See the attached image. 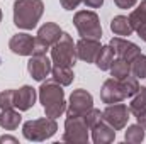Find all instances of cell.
<instances>
[{"label":"cell","instance_id":"16","mask_svg":"<svg viewBox=\"0 0 146 144\" xmlns=\"http://www.w3.org/2000/svg\"><path fill=\"white\" fill-rule=\"evenodd\" d=\"M129 22L133 26V31L138 32V36L146 42V0H143L138 9H134L129 15Z\"/></svg>","mask_w":146,"mask_h":144},{"label":"cell","instance_id":"25","mask_svg":"<svg viewBox=\"0 0 146 144\" xmlns=\"http://www.w3.org/2000/svg\"><path fill=\"white\" fill-rule=\"evenodd\" d=\"M124 139H126L127 143H133V144L141 143V141L145 139V127L139 126V124L129 126L127 131H126V134H124Z\"/></svg>","mask_w":146,"mask_h":144},{"label":"cell","instance_id":"29","mask_svg":"<svg viewBox=\"0 0 146 144\" xmlns=\"http://www.w3.org/2000/svg\"><path fill=\"white\" fill-rule=\"evenodd\" d=\"M60 2H61V5H63L65 10H73V9H76L83 0H60Z\"/></svg>","mask_w":146,"mask_h":144},{"label":"cell","instance_id":"34","mask_svg":"<svg viewBox=\"0 0 146 144\" xmlns=\"http://www.w3.org/2000/svg\"><path fill=\"white\" fill-rule=\"evenodd\" d=\"M0 22H2V10H0Z\"/></svg>","mask_w":146,"mask_h":144},{"label":"cell","instance_id":"18","mask_svg":"<svg viewBox=\"0 0 146 144\" xmlns=\"http://www.w3.org/2000/svg\"><path fill=\"white\" fill-rule=\"evenodd\" d=\"M22 120V115H21V110L17 112L15 107L12 108H3L2 114H0V126L5 129V131H15L19 127Z\"/></svg>","mask_w":146,"mask_h":144},{"label":"cell","instance_id":"33","mask_svg":"<svg viewBox=\"0 0 146 144\" xmlns=\"http://www.w3.org/2000/svg\"><path fill=\"white\" fill-rule=\"evenodd\" d=\"M136 119H138V124H139V126H143V127L146 129V112H143L141 115H138Z\"/></svg>","mask_w":146,"mask_h":144},{"label":"cell","instance_id":"28","mask_svg":"<svg viewBox=\"0 0 146 144\" xmlns=\"http://www.w3.org/2000/svg\"><path fill=\"white\" fill-rule=\"evenodd\" d=\"M14 92L15 90H3L0 93V108H12L14 107Z\"/></svg>","mask_w":146,"mask_h":144},{"label":"cell","instance_id":"26","mask_svg":"<svg viewBox=\"0 0 146 144\" xmlns=\"http://www.w3.org/2000/svg\"><path fill=\"white\" fill-rule=\"evenodd\" d=\"M131 73L139 80L146 78V56L145 54H139L138 58H134L131 61Z\"/></svg>","mask_w":146,"mask_h":144},{"label":"cell","instance_id":"8","mask_svg":"<svg viewBox=\"0 0 146 144\" xmlns=\"http://www.w3.org/2000/svg\"><path fill=\"white\" fill-rule=\"evenodd\" d=\"M92 107H94L92 95L87 90L78 88V90H73V93L70 95V102H68V107H66V114L70 117H83Z\"/></svg>","mask_w":146,"mask_h":144},{"label":"cell","instance_id":"23","mask_svg":"<svg viewBox=\"0 0 146 144\" xmlns=\"http://www.w3.org/2000/svg\"><path fill=\"white\" fill-rule=\"evenodd\" d=\"M114 49L110 48V46H102V49H100V53H99V56H97V61H95V65L102 70V71H107L110 70V65H112V61H114Z\"/></svg>","mask_w":146,"mask_h":144},{"label":"cell","instance_id":"14","mask_svg":"<svg viewBox=\"0 0 146 144\" xmlns=\"http://www.w3.org/2000/svg\"><path fill=\"white\" fill-rule=\"evenodd\" d=\"M100 98H102V102L107 104V105L122 102V100L126 98V95H124V90H122V87H121V81L115 80V78L106 80L104 85H102V88H100Z\"/></svg>","mask_w":146,"mask_h":144},{"label":"cell","instance_id":"22","mask_svg":"<svg viewBox=\"0 0 146 144\" xmlns=\"http://www.w3.org/2000/svg\"><path fill=\"white\" fill-rule=\"evenodd\" d=\"M110 75L115 80H122L124 76L131 75V63L126 61V59H122V58L114 59L112 65H110Z\"/></svg>","mask_w":146,"mask_h":144},{"label":"cell","instance_id":"11","mask_svg":"<svg viewBox=\"0 0 146 144\" xmlns=\"http://www.w3.org/2000/svg\"><path fill=\"white\" fill-rule=\"evenodd\" d=\"M100 49H102V46H100L99 39L82 37L76 42V58H80L85 63H95Z\"/></svg>","mask_w":146,"mask_h":144},{"label":"cell","instance_id":"3","mask_svg":"<svg viewBox=\"0 0 146 144\" xmlns=\"http://www.w3.org/2000/svg\"><path fill=\"white\" fill-rule=\"evenodd\" d=\"M51 61L54 66L73 68L76 61V44L73 42L70 34L63 32L60 39L51 46Z\"/></svg>","mask_w":146,"mask_h":144},{"label":"cell","instance_id":"27","mask_svg":"<svg viewBox=\"0 0 146 144\" xmlns=\"http://www.w3.org/2000/svg\"><path fill=\"white\" fill-rule=\"evenodd\" d=\"M83 119H85V122H87V126H88V129H92L95 124H99L100 120H104V114L99 110V108H90L85 115H83Z\"/></svg>","mask_w":146,"mask_h":144},{"label":"cell","instance_id":"13","mask_svg":"<svg viewBox=\"0 0 146 144\" xmlns=\"http://www.w3.org/2000/svg\"><path fill=\"white\" fill-rule=\"evenodd\" d=\"M109 46L114 49V53L117 54V58H122V59H126L129 63L141 54V49L134 42H131L127 39H122V37H112Z\"/></svg>","mask_w":146,"mask_h":144},{"label":"cell","instance_id":"30","mask_svg":"<svg viewBox=\"0 0 146 144\" xmlns=\"http://www.w3.org/2000/svg\"><path fill=\"white\" fill-rule=\"evenodd\" d=\"M138 0H114V3L119 7V9H133L136 5Z\"/></svg>","mask_w":146,"mask_h":144},{"label":"cell","instance_id":"4","mask_svg":"<svg viewBox=\"0 0 146 144\" xmlns=\"http://www.w3.org/2000/svg\"><path fill=\"white\" fill-rule=\"evenodd\" d=\"M58 131V124L54 119L51 117H42V119H34V120H27L22 126V134L27 141H46L49 137H53Z\"/></svg>","mask_w":146,"mask_h":144},{"label":"cell","instance_id":"19","mask_svg":"<svg viewBox=\"0 0 146 144\" xmlns=\"http://www.w3.org/2000/svg\"><path fill=\"white\" fill-rule=\"evenodd\" d=\"M110 29L117 36H131L133 34V26L129 22V17H126V15H115L110 20Z\"/></svg>","mask_w":146,"mask_h":144},{"label":"cell","instance_id":"12","mask_svg":"<svg viewBox=\"0 0 146 144\" xmlns=\"http://www.w3.org/2000/svg\"><path fill=\"white\" fill-rule=\"evenodd\" d=\"M34 44H36V37L24 34V32H19V34H14L10 37L9 49L14 54H19V56H33Z\"/></svg>","mask_w":146,"mask_h":144},{"label":"cell","instance_id":"20","mask_svg":"<svg viewBox=\"0 0 146 144\" xmlns=\"http://www.w3.org/2000/svg\"><path fill=\"white\" fill-rule=\"evenodd\" d=\"M129 112H131L134 117H138V115H141L143 112H146V88L145 87H141V88L138 90V93L133 97V100H131V104H129Z\"/></svg>","mask_w":146,"mask_h":144},{"label":"cell","instance_id":"2","mask_svg":"<svg viewBox=\"0 0 146 144\" xmlns=\"http://www.w3.org/2000/svg\"><path fill=\"white\" fill-rule=\"evenodd\" d=\"M44 12L42 0H15L14 2V24L19 29H34Z\"/></svg>","mask_w":146,"mask_h":144},{"label":"cell","instance_id":"24","mask_svg":"<svg viewBox=\"0 0 146 144\" xmlns=\"http://www.w3.org/2000/svg\"><path fill=\"white\" fill-rule=\"evenodd\" d=\"M119 81H121V87H122V90H124L126 98H127V97H134V95L138 93V90L141 88L139 83H138V78H136L134 75H127V76H124V78L119 80Z\"/></svg>","mask_w":146,"mask_h":144},{"label":"cell","instance_id":"6","mask_svg":"<svg viewBox=\"0 0 146 144\" xmlns=\"http://www.w3.org/2000/svg\"><path fill=\"white\" fill-rule=\"evenodd\" d=\"M61 34H63L61 27L58 24H54V22H46L44 26H41L39 31H37L33 54H46V51L51 49V46L60 39Z\"/></svg>","mask_w":146,"mask_h":144},{"label":"cell","instance_id":"17","mask_svg":"<svg viewBox=\"0 0 146 144\" xmlns=\"http://www.w3.org/2000/svg\"><path fill=\"white\" fill-rule=\"evenodd\" d=\"M90 131H92V139L95 144H109L115 139V129L110 127L106 120H100Z\"/></svg>","mask_w":146,"mask_h":144},{"label":"cell","instance_id":"15","mask_svg":"<svg viewBox=\"0 0 146 144\" xmlns=\"http://www.w3.org/2000/svg\"><path fill=\"white\" fill-rule=\"evenodd\" d=\"M36 97H37L36 90L29 85H24V87H21L19 90L14 92V107L19 108L21 112L29 110L36 104Z\"/></svg>","mask_w":146,"mask_h":144},{"label":"cell","instance_id":"10","mask_svg":"<svg viewBox=\"0 0 146 144\" xmlns=\"http://www.w3.org/2000/svg\"><path fill=\"white\" fill-rule=\"evenodd\" d=\"M53 70V61L46 54H33L27 61V71L36 81H44Z\"/></svg>","mask_w":146,"mask_h":144},{"label":"cell","instance_id":"5","mask_svg":"<svg viewBox=\"0 0 146 144\" xmlns=\"http://www.w3.org/2000/svg\"><path fill=\"white\" fill-rule=\"evenodd\" d=\"M73 24L82 37L90 39H100L102 37V26L99 20V15L92 10H80L73 17Z\"/></svg>","mask_w":146,"mask_h":144},{"label":"cell","instance_id":"7","mask_svg":"<svg viewBox=\"0 0 146 144\" xmlns=\"http://www.w3.org/2000/svg\"><path fill=\"white\" fill-rule=\"evenodd\" d=\"M88 126L83 117H66L65 120V132H63V141L65 143H78L85 144L88 143Z\"/></svg>","mask_w":146,"mask_h":144},{"label":"cell","instance_id":"9","mask_svg":"<svg viewBox=\"0 0 146 144\" xmlns=\"http://www.w3.org/2000/svg\"><path fill=\"white\" fill-rule=\"evenodd\" d=\"M104 114V120L109 124L110 127H114L115 131H121L126 127L127 120H129V108L124 104L117 102V104H110L107 105V108L102 112Z\"/></svg>","mask_w":146,"mask_h":144},{"label":"cell","instance_id":"1","mask_svg":"<svg viewBox=\"0 0 146 144\" xmlns=\"http://www.w3.org/2000/svg\"><path fill=\"white\" fill-rule=\"evenodd\" d=\"M39 100H41L42 108L46 112V117L56 119V117H60L61 114L66 112V102H65L63 85H60L53 78L46 80V81H41Z\"/></svg>","mask_w":146,"mask_h":144},{"label":"cell","instance_id":"31","mask_svg":"<svg viewBox=\"0 0 146 144\" xmlns=\"http://www.w3.org/2000/svg\"><path fill=\"white\" fill-rule=\"evenodd\" d=\"M83 2H85V5L90 7V9H99V7L104 3V0H83Z\"/></svg>","mask_w":146,"mask_h":144},{"label":"cell","instance_id":"21","mask_svg":"<svg viewBox=\"0 0 146 144\" xmlns=\"http://www.w3.org/2000/svg\"><path fill=\"white\" fill-rule=\"evenodd\" d=\"M51 75H53V80H54V81H58V83H60V85H63V87L72 85L73 78H75L73 70H72V68H66V66H53Z\"/></svg>","mask_w":146,"mask_h":144},{"label":"cell","instance_id":"32","mask_svg":"<svg viewBox=\"0 0 146 144\" xmlns=\"http://www.w3.org/2000/svg\"><path fill=\"white\" fill-rule=\"evenodd\" d=\"M3 143H14V144H17L19 141H17V137H14V136H2V137H0V144H3Z\"/></svg>","mask_w":146,"mask_h":144}]
</instances>
